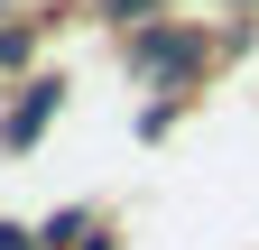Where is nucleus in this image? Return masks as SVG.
<instances>
[{"instance_id":"7ed1b4c3","label":"nucleus","mask_w":259,"mask_h":250,"mask_svg":"<svg viewBox=\"0 0 259 250\" xmlns=\"http://www.w3.org/2000/svg\"><path fill=\"white\" fill-rule=\"evenodd\" d=\"M28 47H37V28H28V19H0V65H19Z\"/></svg>"},{"instance_id":"39448f33","label":"nucleus","mask_w":259,"mask_h":250,"mask_svg":"<svg viewBox=\"0 0 259 250\" xmlns=\"http://www.w3.org/2000/svg\"><path fill=\"white\" fill-rule=\"evenodd\" d=\"M0 250H47V241H28V232H10V223H0Z\"/></svg>"},{"instance_id":"f03ea898","label":"nucleus","mask_w":259,"mask_h":250,"mask_svg":"<svg viewBox=\"0 0 259 250\" xmlns=\"http://www.w3.org/2000/svg\"><path fill=\"white\" fill-rule=\"evenodd\" d=\"M65 111V74H37V84H19V102L10 120H0V148H37V130Z\"/></svg>"},{"instance_id":"423d86ee","label":"nucleus","mask_w":259,"mask_h":250,"mask_svg":"<svg viewBox=\"0 0 259 250\" xmlns=\"http://www.w3.org/2000/svg\"><path fill=\"white\" fill-rule=\"evenodd\" d=\"M232 10H259V0H232Z\"/></svg>"},{"instance_id":"20e7f679","label":"nucleus","mask_w":259,"mask_h":250,"mask_svg":"<svg viewBox=\"0 0 259 250\" xmlns=\"http://www.w3.org/2000/svg\"><path fill=\"white\" fill-rule=\"evenodd\" d=\"M167 0H102V19H120V28H139V19H157Z\"/></svg>"},{"instance_id":"f257e3e1","label":"nucleus","mask_w":259,"mask_h":250,"mask_svg":"<svg viewBox=\"0 0 259 250\" xmlns=\"http://www.w3.org/2000/svg\"><path fill=\"white\" fill-rule=\"evenodd\" d=\"M130 74H148L157 93H185L194 74H204V56H213V37H204V28H176V19H139V28H130Z\"/></svg>"}]
</instances>
